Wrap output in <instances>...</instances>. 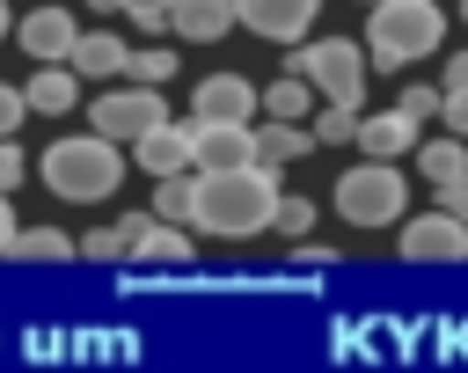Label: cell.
Here are the masks:
<instances>
[{"mask_svg": "<svg viewBox=\"0 0 468 373\" xmlns=\"http://www.w3.org/2000/svg\"><path fill=\"white\" fill-rule=\"evenodd\" d=\"M7 241H15V197L0 190V256H7Z\"/></svg>", "mask_w": 468, "mask_h": 373, "instance_id": "34", "label": "cell"}, {"mask_svg": "<svg viewBox=\"0 0 468 373\" xmlns=\"http://www.w3.org/2000/svg\"><path fill=\"white\" fill-rule=\"evenodd\" d=\"M410 154H417V176H431V183H446V176H468V139H453V132H439V139H417Z\"/></svg>", "mask_w": 468, "mask_h": 373, "instance_id": "20", "label": "cell"}, {"mask_svg": "<svg viewBox=\"0 0 468 373\" xmlns=\"http://www.w3.org/2000/svg\"><path fill=\"white\" fill-rule=\"evenodd\" d=\"M37 66H58L66 51H73V37H80V22L66 15V7H29V15H15V29H7Z\"/></svg>", "mask_w": 468, "mask_h": 373, "instance_id": "9", "label": "cell"}, {"mask_svg": "<svg viewBox=\"0 0 468 373\" xmlns=\"http://www.w3.org/2000/svg\"><path fill=\"white\" fill-rule=\"evenodd\" d=\"M439 190V205L453 212V219H468V176H446V183H431Z\"/></svg>", "mask_w": 468, "mask_h": 373, "instance_id": "32", "label": "cell"}, {"mask_svg": "<svg viewBox=\"0 0 468 373\" xmlns=\"http://www.w3.org/2000/svg\"><path fill=\"white\" fill-rule=\"evenodd\" d=\"M22 176H29V154H22L15 139H0V190L15 197V183H22Z\"/></svg>", "mask_w": 468, "mask_h": 373, "instance_id": "29", "label": "cell"}, {"mask_svg": "<svg viewBox=\"0 0 468 373\" xmlns=\"http://www.w3.org/2000/svg\"><path fill=\"white\" fill-rule=\"evenodd\" d=\"M285 73H300L322 102H351V110H358L373 66H366V51H358L351 37H314V44H300V51L285 59Z\"/></svg>", "mask_w": 468, "mask_h": 373, "instance_id": "4", "label": "cell"}, {"mask_svg": "<svg viewBox=\"0 0 468 373\" xmlns=\"http://www.w3.org/2000/svg\"><path fill=\"white\" fill-rule=\"evenodd\" d=\"M314 15H322V0H234V22H241V29H256V37H271V44L307 37V29H314Z\"/></svg>", "mask_w": 468, "mask_h": 373, "instance_id": "10", "label": "cell"}, {"mask_svg": "<svg viewBox=\"0 0 468 373\" xmlns=\"http://www.w3.org/2000/svg\"><path fill=\"white\" fill-rule=\"evenodd\" d=\"M314 102H322V95H314L300 73H278L271 88H256V110H263V117H300V124H307V110H314Z\"/></svg>", "mask_w": 468, "mask_h": 373, "instance_id": "19", "label": "cell"}, {"mask_svg": "<svg viewBox=\"0 0 468 373\" xmlns=\"http://www.w3.org/2000/svg\"><path fill=\"white\" fill-rule=\"evenodd\" d=\"M124 80H146V88H168V80H176V51H168V44H146V51H124Z\"/></svg>", "mask_w": 468, "mask_h": 373, "instance_id": "22", "label": "cell"}, {"mask_svg": "<svg viewBox=\"0 0 468 373\" xmlns=\"http://www.w3.org/2000/svg\"><path fill=\"white\" fill-rule=\"evenodd\" d=\"M307 227H314V197H300V190L285 197V190H278V205H271V234H285V241H300Z\"/></svg>", "mask_w": 468, "mask_h": 373, "instance_id": "24", "label": "cell"}, {"mask_svg": "<svg viewBox=\"0 0 468 373\" xmlns=\"http://www.w3.org/2000/svg\"><path fill=\"white\" fill-rule=\"evenodd\" d=\"M37 176H44V190L66 197V205H102V197H117V183H124V146L102 139V132H66V139L44 146Z\"/></svg>", "mask_w": 468, "mask_h": 373, "instance_id": "2", "label": "cell"}, {"mask_svg": "<svg viewBox=\"0 0 468 373\" xmlns=\"http://www.w3.org/2000/svg\"><path fill=\"white\" fill-rule=\"evenodd\" d=\"M351 139H358L366 161H395V154L417 146V117H410V110H380V117H358Z\"/></svg>", "mask_w": 468, "mask_h": 373, "instance_id": "13", "label": "cell"}, {"mask_svg": "<svg viewBox=\"0 0 468 373\" xmlns=\"http://www.w3.org/2000/svg\"><path fill=\"white\" fill-rule=\"evenodd\" d=\"M117 15H132L146 37H161V29H168V22H161V15H168V0H117Z\"/></svg>", "mask_w": 468, "mask_h": 373, "instance_id": "27", "label": "cell"}, {"mask_svg": "<svg viewBox=\"0 0 468 373\" xmlns=\"http://www.w3.org/2000/svg\"><path fill=\"white\" fill-rule=\"evenodd\" d=\"M124 51H132V44H124L117 29H80L73 51H66V66H73L80 80H117V73H124Z\"/></svg>", "mask_w": 468, "mask_h": 373, "instance_id": "16", "label": "cell"}, {"mask_svg": "<svg viewBox=\"0 0 468 373\" xmlns=\"http://www.w3.org/2000/svg\"><path fill=\"white\" fill-rule=\"evenodd\" d=\"M161 22L183 44H219V37H234V0H168Z\"/></svg>", "mask_w": 468, "mask_h": 373, "instance_id": "12", "label": "cell"}, {"mask_svg": "<svg viewBox=\"0 0 468 373\" xmlns=\"http://www.w3.org/2000/svg\"><path fill=\"white\" fill-rule=\"evenodd\" d=\"M88 117H95V132H102V139L132 146L146 124H161V117H168V95H161V88H146V80H124V88L110 80L102 95H88Z\"/></svg>", "mask_w": 468, "mask_h": 373, "instance_id": "6", "label": "cell"}, {"mask_svg": "<svg viewBox=\"0 0 468 373\" xmlns=\"http://www.w3.org/2000/svg\"><path fill=\"white\" fill-rule=\"evenodd\" d=\"M190 124H256V80L249 73H205L190 88Z\"/></svg>", "mask_w": 468, "mask_h": 373, "instance_id": "8", "label": "cell"}, {"mask_svg": "<svg viewBox=\"0 0 468 373\" xmlns=\"http://www.w3.org/2000/svg\"><path fill=\"white\" fill-rule=\"evenodd\" d=\"M7 29H15V7H7V0H0V44H7Z\"/></svg>", "mask_w": 468, "mask_h": 373, "instance_id": "35", "label": "cell"}, {"mask_svg": "<svg viewBox=\"0 0 468 373\" xmlns=\"http://www.w3.org/2000/svg\"><path fill=\"white\" fill-rule=\"evenodd\" d=\"M439 117L453 139H468V88H439Z\"/></svg>", "mask_w": 468, "mask_h": 373, "instance_id": "26", "label": "cell"}, {"mask_svg": "<svg viewBox=\"0 0 468 373\" xmlns=\"http://www.w3.org/2000/svg\"><path fill=\"white\" fill-rule=\"evenodd\" d=\"M336 212L351 219V227H395L402 212H410V183H402V168L395 161H358V168H344L336 176Z\"/></svg>", "mask_w": 468, "mask_h": 373, "instance_id": "5", "label": "cell"}, {"mask_svg": "<svg viewBox=\"0 0 468 373\" xmlns=\"http://www.w3.org/2000/svg\"><path fill=\"white\" fill-rule=\"evenodd\" d=\"M124 256H146V263H190V234H183L176 219H146V227L132 234Z\"/></svg>", "mask_w": 468, "mask_h": 373, "instance_id": "18", "label": "cell"}, {"mask_svg": "<svg viewBox=\"0 0 468 373\" xmlns=\"http://www.w3.org/2000/svg\"><path fill=\"white\" fill-rule=\"evenodd\" d=\"M190 161L197 168H241V161H256V139H249V124H190Z\"/></svg>", "mask_w": 468, "mask_h": 373, "instance_id": "15", "label": "cell"}, {"mask_svg": "<svg viewBox=\"0 0 468 373\" xmlns=\"http://www.w3.org/2000/svg\"><path fill=\"white\" fill-rule=\"evenodd\" d=\"M351 124H358V110H351V102H322V117H314L307 132H314V146H344V139H351Z\"/></svg>", "mask_w": 468, "mask_h": 373, "instance_id": "25", "label": "cell"}, {"mask_svg": "<svg viewBox=\"0 0 468 373\" xmlns=\"http://www.w3.org/2000/svg\"><path fill=\"white\" fill-rule=\"evenodd\" d=\"M7 256H15V263H66V256H73V241H66L58 227H15Z\"/></svg>", "mask_w": 468, "mask_h": 373, "instance_id": "21", "label": "cell"}, {"mask_svg": "<svg viewBox=\"0 0 468 373\" xmlns=\"http://www.w3.org/2000/svg\"><path fill=\"white\" fill-rule=\"evenodd\" d=\"M80 88H88V80H80V73L58 59V66H37V73H29L22 102H29V110H44V117H66V110L80 102Z\"/></svg>", "mask_w": 468, "mask_h": 373, "instance_id": "17", "label": "cell"}, {"mask_svg": "<svg viewBox=\"0 0 468 373\" xmlns=\"http://www.w3.org/2000/svg\"><path fill=\"white\" fill-rule=\"evenodd\" d=\"M80 256H95V263H117V256H124V234H117V227H95V234L80 241Z\"/></svg>", "mask_w": 468, "mask_h": 373, "instance_id": "28", "label": "cell"}, {"mask_svg": "<svg viewBox=\"0 0 468 373\" xmlns=\"http://www.w3.org/2000/svg\"><path fill=\"white\" fill-rule=\"evenodd\" d=\"M395 110H410V117L424 124V117H439V88H402V95H395Z\"/></svg>", "mask_w": 468, "mask_h": 373, "instance_id": "31", "label": "cell"}, {"mask_svg": "<svg viewBox=\"0 0 468 373\" xmlns=\"http://www.w3.org/2000/svg\"><path fill=\"white\" fill-rule=\"evenodd\" d=\"M446 44V7L439 0H373L366 15V66L402 73L410 59H431Z\"/></svg>", "mask_w": 468, "mask_h": 373, "instance_id": "3", "label": "cell"}, {"mask_svg": "<svg viewBox=\"0 0 468 373\" xmlns=\"http://www.w3.org/2000/svg\"><path fill=\"white\" fill-rule=\"evenodd\" d=\"M439 88H468V51H453V59H446V80H439Z\"/></svg>", "mask_w": 468, "mask_h": 373, "instance_id": "33", "label": "cell"}, {"mask_svg": "<svg viewBox=\"0 0 468 373\" xmlns=\"http://www.w3.org/2000/svg\"><path fill=\"white\" fill-rule=\"evenodd\" d=\"M22 117H29L22 88H7V80H0V139H15V132H22Z\"/></svg>", "mask_w": 468, "mask_h": 373, "instance_id": "30", "label": "cell"}, {"mask_svg": "<svg viewBox=\"0 0 468 373\" xmlns=\"http://www.w3.org/2000/svg\"><path fill=\"white\" fill-rule=\"evenodd\" d=\"M88 7H102V15H117V0H88Z\"/></svg>", "mask_w": 468, "mask_h": 373, "instance_id": "36", "label": "cell"}, {"mask_svg": "<svg viewBox=\"0 0 468 373\" xmlns=\"http://www.w3.org/2000/svg\"><path fill=\"white\" fill-rule=\"evenodd\" d=\"M249 139H256V161L263 168H292V161L314 154V132L300 117H263V124H249Z\"/></svg>", "mask_w": 468, "mask_h": 373, "instance_id": "14", "label": "cell"}, {"mask_svg": "<svg viewBox=\"0 0 468 373\" xmlns=\"http://www.w3.org/2000/svg\"><path fill=\"white\" fill-rule=\"evenodd\" d=\"M132 161H139L146 176H183V168H197V161H190V124H176V117L146 124V132L132 139Z\"/></svg>", "mask_w": 468, "mask_h": 373, "instance_id": "11", "label": "cell"}, {"mask_svg": "<svg viewBox=\"0 0 468 373\" xmlns=\"http://www.w3.org/2000/svg\"><path fill=\"white\" fill-rule=\"evenodd\" d=\"M146 212L190 227V168H183V176H154V205H146Z\"/></svg>", "mask_w": 468, "mask_h": 373, "instance_id": "23", "label": "cell"}, {"mask_svg": "<svg viewBox=\"0 0 468 373\" xmlns=\"http://www.w3.org/2000/svg\"><path fill=\"white\" fill-rule=\"evenodd\" d=\"M278 205V168L241 161V168H190V227L212 241H249L271 227Z\"/></svg>", "mask_w": 468, "mask_h": 373, "instance_id": "1", "label": "cell"}, {"mask_svg": "<svg viewBox=\"0 0 468 373\" xmlns=\"http://www.w3.org/2000/svg\"><path fill=\"white\" fill-rule=\"evenodd\" d=\"M366 7H373V0H366Z\"/></svg>", "mask_w": 468, "mask_h": 373, "instance_id": "38", "label": "cell"}, {"mask_svg": "<svg viewBox=\"0 0 468 373\" xmlns=\"http://www.w3.org/2000/svg\"><path fill=\"white\" fill-rule=\"evenodd\" d=\"M461 22H468V0H461Z\"/></svg>", "mask_w": 468, "mask_h": 373, "instance_id": "37", "label": "cell"}, {"mask_svg": "<svg viewBox=\"0 0 468 373\" xmlns=\"http://www.w3.org/2000/svg\"><path fill=\"white\" fill-rule=\"evenodd\" d=\"M395 249H402V263H468V219H453L446 205L410 212V219H395Z\"/></svg>", "mask_w": 468, "mask_h": 373, "instance_id": "7", "label": "cell"}]
</instances>
